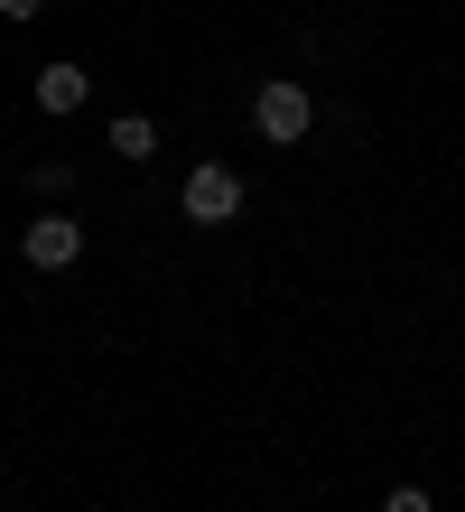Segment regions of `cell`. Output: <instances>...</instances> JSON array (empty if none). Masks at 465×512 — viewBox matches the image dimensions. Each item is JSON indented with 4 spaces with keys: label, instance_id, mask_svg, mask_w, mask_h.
Segmentation results:
<instances>
[{
    "label": "cell",
    "instance_id": "6da1fadb",
    "mask_svg": "<svg viewBox=\"0 0 465 512\" xmlns=\"http://www.w3.org/2000/svg\"><path fill=\"white\" fill-rule=\"evenodd\" d=\"M307 122H317V103H307V84H298V75H270L261 94H252V131H261V140L289 149V140H307Z\"/></svg>",
    "mask_w": 465,
    "mask_h": 512
},
{
    "label": "cell",
    "instance_id": "7a4b0ae2",
    "mask_svg": "<svg viewBox=\"0 0 465 512\" xmlns=\"http://www.w3.org/2000/svg\"><path fill=\"white\" fill-rule=\"evenodd\" d=\"M177 205H186V224H233V215H242V177H233L224 159H205V168H186Z\"/></svg>",
    "mask_w": 465,
    "mask_h": 512
},
{
    "label": "cell",
    "instance_id": "3957f363",
    "mask_svg": "<svg viewBox=\"0 0 465 512\" xmlns=\"http://www.w3.org/2000/svg\"><path fill=\"white\" fill-rule=\"evenodd\" d=\"M19 252L38 261V270H75V261H84V224H75V215H38V224L19 233Z\"/></svg>",
    "mask_w": 465,
    "mask_h": 512
},
{
    "label": "cell",
    "instance_id": "277c9868",
    "mask_svg": "<svg viewBox=\"0 0 465 512\" xmlns=\"http://www.w3.org/2000/svg\"><path fill=\"white\" fill-rule=\"evenodd\" d=\"M93 75L75 66V56H56V66H38V112H84Z\"/></svg>",
    "mask_w": 465,
    "mask_h": 512
},
{
    "label": "cell",
    "instance_id": "5b68a950",
    "mask_svg": "<svg viewBox=\"0 0 465 512\" xmlns=\"http://www.w3.org/2000/svg\"><path fill=\"white\" fill-rule=\"evenodd\" d=\"M112 149H121V159H159V131H149L140 112H121V122H112Z\"/></svg>",
    "mask_w": 465,
    "mask_h": 512
},
{
    "label": "cell",
    "instance_id": "8992f818",
    "mask_svg": "<svg viewBox=\"0 0 465 512\" xmlns=\"http://www.w3.org/2000/svg\"><path fill=\"white\" fill-rule=\"evenodd\" d=\"M382 512H438V503H428V494H419V485H400V494H391V503H382Z\"/></svg>",
    "mask_w": 465,
    "mask_h": 512
},
{
    "label": "cell",
    "instance_id": "52a82bcc",
    "mask_svg": "<svg viewBox=\"0 0 465 512\" xmlns=\"http://www.w3.org/2000/svg\"><path fill=\"white\" fill-rule=\"evenodd\" d=\"M38 10H47V0H0V19H19V28L38 19Z\"/></svg>",
    "mask_w": 465,
    "mask_h": 512
}]
</instances>
